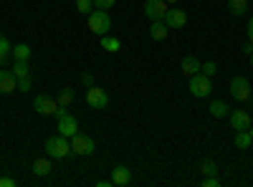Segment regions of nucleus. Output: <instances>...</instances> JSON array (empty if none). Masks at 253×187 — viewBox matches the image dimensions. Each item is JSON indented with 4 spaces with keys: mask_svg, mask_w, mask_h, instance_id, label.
<instances>
[{
    "mask_svg": "<svg viewBox=\"0 0 253 187\" xmlns=\"http://www.w3.org/2000/svg\"><path fill=\"white\" fill-rule=\"evenodd\" d=\"M56 121H58V134H63L66 139H71L76 132H79V121H76V116L74 114H69V109L66 107H58V112H56Z\"/></svg>",
    "mask_w": 253,
    "mask_h": 187,
    "instance_id": "f257e3e1",
    "label": "nucleus"
},
{
    "mask_svg": "<svg viewBox=\"0 0 253 187\" xmlns=\"http://www.w3.org/2000/svg\"><path fill=\"white\" fill-rule=\"evenodd\" d=\"M46 154H48L51 159H63V157L74 154V152H71V142H66V137H63V134L48 137V139H46Z\"/></svg>",
    "mask_w": 253,
    "mask_h": 187,
    "instance_id": "f03ea898",
    "label": "nucleus"
},
{
    "mask_svg": "<svg viewBox=\"0 0 253 187\" xmlns=\"http://www.w3.org/2000/svg\"><path fill=\"white\" fill-rule=\"evenodd\" d=\"M109 28H112V18H109V13L94 8V10L89 13V31L96 33V36H107Z\"/></svg>",
    "mask_w": 253,
    "mask_h": 187,
    "instance_id": "7ed1b4c3",
    "label": "nucleus"
},
{
    "mask_svg": "<svg viewBox=\"0 0 253 187\" xmlns=\"http://www.w3.org/2000/svg\"><path fill=\"white\" fill-rule=\"evenodd\" d=\"M187 89H190V94H193L195 99H205L210 91H213V84H210V76H205V74H195V76H190Z\"/></svg>",
    "mask_w": 253,
    "mask_h": 187,
    "instance_id": "20e7f679",
    "label": "nucleus"
},
{
    "mask_svg": "<svg viewBox=\"0 0 253 187\" xmlns=\"http://www.w3.org/2000/svg\"><path fill=\"white\" fill-rule=\"evenodd\" d=\"M71 152L79 154V157H91V154L96 152V144H94L91 137H84V134L76 132V134L71 137Z\"/></svg>",
    "mask_w": 253,
    "mask_h": 187,
    "instance_id": "39448f33",
    "label": "nucleus"
},
{
    "mask_svg": "<svg viewBox=\"0 0 253 187\" xmlns=\"http://www.w3.org/2000/svg\"><path fill=\"white\" fill-rule=\"evenodd\" d=\"M230 96H233L236 101H248L251 99V84H248V78L243 76H236V78H230Z\"/></svg>",
    "mask_w": 253,
    "mask_h": 187,
    "instance_id": "423d86ee",
    "label": "nucleus"
},
{
    "mask_svg": "<svg viewBox=\"0 0 253 187\" xmlns=\"http://www.w3.org/2000/svg\"><path fill=\"white\" fill-rule=\"evenodd\" d=\"M33 109H36L38 114H46V116H51V114H56V112H58V101H56L53 96L38 94V96L33 99Z\"/></svg>",
    "mask_w": 253,
    "mask_h": 187,
    "instance_id": "0eeeda50",
    "label": "nucleus"
},
{
    "mask_svg": "<svg viewBox=\"0 0 253 187\" xmlns=\"http://www.w3.org/2000/svg\"><path fill=\"white\" fill-rule=\"evenodd\" d=\"M167 10H170V5H167L165 0H147L144 3V15L150 20H165Z\"/></svg>",
    "mask_w": 253,
    "mask_h": 187,
    "instance_id": "6e6552de",
    "label": "nucleus"
},
{
    "mask_svg": "<svg viewBox=\"0 0 253 187\" xmlns=\"http://www.w3.org/2000/svg\"><path fill=\"white\" fill-rule=\"evenodd\" d=\"M86 104L91 109H107V104H109V94L99 89V86H89L86 91Z\"/></svg>",
    "mask_w": 253,
    "mask_h": 187,
    "instance_id": "1a4fd4ad",
    "label": "nucleus"
},
{
    "mask_svg": "<svg viewBox=\"0 0 253 187\" xmlns=\"http://www.w3.org/2000/svg\"><path fill=\"white\" fill-rule=\"evenodd\" d=\"M251 124H253V119H251V114H248L246 109L230 112V127H233L236 132H241V129H251Z\"/></svg>",
    "mask_w": 253,
    "mask_h": 187,
    "instance_id": "9d476101",
    "label": "nucleus"
},
{
    "mask_svg": "<svg viewBox=\"0 0 253 187\" xmlns=\"http://www.w3.org/2000/svg\"><path fill=\"white\" fill-rule=\"evenodd\" d=\"M18 91V78L10 69H0V94H13Z\"/></svg>",
    "mask_w": 253,
    "mask_h": 187,
    "instance_id": "9b49d317",
    "label": "nucleus"
},
{
    "mask_svg": "<svg viewBox=\"0 0 253 187\" xmlns=\"http://www.w3.org/2000/svg\"><path fill=\"white\" fill-rule=\"evenodd\" d=\"M165 23H167V28H182L187 23V15L180 8H170L165 15Z\"/></svg>",
    "mask_w": 253,
    "mask_h": 187,
    "instance_id": "f8f14e48",
    "label": "nucleus"
},
{
    "mask_svg": "<svg viewBox=\"0 0 253 187\" xmlns=\"http://www.w3.org/2000/svg\"><path fill=\"white\" fill-rule=\"evenodd\" d=\"M129 180H132V172L124 167V164H117V167L112 170V185H119V187H124V185H129Z\"/></svg>",
    "mask_w": 253,
    "mask_h": 187,
    "instance_id": "ddd939ff",
    "label": "nucleus"
},
{
    "mask_svg": "<svg viewBox=\"0 0 253 187\" xmlns=\"http://www.w3.org/2000/svg\"><path fill=\"white\" fill-rule=\"evenodd\" d=\"M33 175L36 177H46V175H51V170H53V164H51V159H48V154L46 157H38L36 162H33Z\"/></svg>",
    "mask_w": 253,
    "mask_h": 187,
    "instance_id": "4468645a",
    "label": "nucleus"
},
{
    "mask_svg": "<svg viewBox=\"0 0 253 187\" xmlns=\"http://www.w3.org/2000/svg\"><path fill=\"white\" fill-rule=\"evenodd\" d=\"M180 66H182V74H185L187 78L195 76V74H200V61H198L195 56H185Z\"/></svg>",
    "mask_w": 253,
    "mask_h": 187,
    "instance_id": "2eb2a0df",
    "label": "nucleus"
},
{
    "mask_svg": "<svg viewBox=\"0 0 253 187\" xmlns=\"http://www.w3.org/2000/svg\"><path fill=\"white\" fill-rule=\"evenodd\" d=\"M167 33H170V28H167L165 20H152V26H150V36H152V40H165Z\"/></svg>",
    "mask_w": 253,
    "mask_h": 187,
    "instance_id": "dca6fc26",
    "label": "nucleus"
},
{
    "mask_svg": "<svg viewBox=\"0 0 253 187\" xmlns=\"http://www.w3.org/2000/svg\"><path fill=\"white\" fill-rule=\"evenodd\" d=\"M101 48L109 51V53H117V51L122 48V40H119L117 36H109V33H107V36H101Z\"/></svg>",
    "mask_w": 253,
    "mask_h": 187,
    "instance_id": "f3484780",
    "label": "nucleus"
},
{
    "mask_svg": "<svg viewBox=\"0 0 253 187\" xmlns=\"http://www.w3.org/2000/svg\"><path fill=\"white\" fill-rule=\"evenodd\" d=\"M74 99H76V94L71 91V89H61L58 91V96H56V101H58V107H71V104H74Z\"/></svg>",
    "mask_w": 253,
    "mask_h": 187,
    "instance_id": "a211bd4d",
    "label": "nucleus"
},
{
    "mask_svg": "<svg viewBox=\"0 0 253 187\" xmlns=\"http://www.w3.org/2000/svg\"><path fill=\"white\" fill-rule=\"evenodd\" d=\"M251 144H253V139H251V132H248V129L236 132V147H238V150H248Z\"/></svg>",
    "mask_w": 253,
    "mask_h": 187,
    "instance_id": "6ab92c4d",
    "label": "nucleus"
},
{
    "mask_svg": "<svg viewBox=\"0 0 253 187\" xmlns=\"http://www.w3.org/2000/svg\"><path fill=\"white\" fill-rule=\"evenodd\" d=\"M228 10L233 15H246L248 10V0H228Z\"/></svg>",
    "mask_w": 253,
    "mask_h": 187,
    "instance_id": "aec40b11",
    "label": "nucleus"
},
{
    "mask_svg": "<svg viewBox=\"0 0 253 187\" xmlns=\"http://www.w3.org/2000/svg\"><path fill=\"white\" fill-rule=\"evenodd\" d=\"M13 76L15 78H26L28 76V61H20V58H15V64H13Z\"/></svg>",
    "mask_w": 253,
    "mask_h": 187,
    "instance_id": "412c9836",
    "label": "nucleus"
},
{
    "mask_svg": "<svg viewBox=\"0 0 253 187\" xmlns=\"http://www.w3.org/2000/svg\"><path fill=\"white\" fill-rule=\"evenodd\" d=\"M13 56L20 58V61H28V58H31V46H28V43H18V46H13Z\"/></svg>",
    "mask_w": 253,
    "mask_h": 187,
    "instance_id": "4be33fe9",
    "label": "nucleus"
},
{
    "mask_svg": "<svg viewBox=\"0 0 253 187\" xmlns=\"http://www.w3.org/2000/svg\"><path fill=\"white\" fill-rule=\"evenodd\" d=\"M208 109H210V114H213V116H228V104L225 101H213Z\"/></svg>",
    "mask_w": 253,
    "mask_h": 187,
    "instance_id": "5701e85b",
    "label": "nucleus"
},
{
    "mask_svg": "<svg viewBox=\"0 0 253 187\" xmlns=\"http://www.w3.org/2000/svg\"><path fill=\"white\" fill-rule=\"evenodd\" d=\"M8 53H13L10 40H8V38H0V66H5V58H8Z\"/></svg>",
    "mask_w": 253,
    "mask_h": 187,
    "instance_id": "b1692460",
    "label": "nucleus"
},
{
    "mask_svg": "<svg viewBox=\"0 0 253 187\" xmlns=\"http://www.w3.org/2000/svg\"><path fill=\"white\" fill-rule=\"evenodd\" d=\"M200 172H203V175H218V164H215L213 159H205V162L200 164Z\"/></svg>",
    "mask_w": 253,
    "mask_h": 187,
    "instance_id": "393cba45",
    "label": "nucleus"
},
{
    "mask_svg": "<svg viewBox=\"0 0 253 187\" xmlns=\"http://www.w3.org/2000/svg\"><path fill=\"white\" fill-rule=\"evenodd\" d=\"M76 10L84 13V15H89L94 10V0H76Z\"/></svg>",
    "mask_w": 253,
    "mask_h": 187,
    "instance_id": "a878e982",
    "label": "nucleus"
},
{
    "mask_svg": "<svg viewBox=\"0 0 253 187\" xmlns=\"http://www.w3.org/2000/svg\"><path fill=\"white\" fill-rule=\"evenodd\" d=\"M215 71H218V66L213 64V61H208V64H200V74H205V76H215Z\"/></svg>",
    "mask_w": 253,
    "mask_h": 187,
    "instance_id": "bb28decb",
    "label": "nucleus"
},
{
    "mask_svg": "<svg viewBox=\"0 0 253 187\" xmlns=\"http://www.w3.org/2000/svg\"><path fill=\"white\" fill-rule=\"evenodd\" d=\"M218 185H220V180L215 175H205L203 177V187H218Z\"/></svg>",
    "mask_w": 253,
    "mask_h": 187,
    "instance_id": "cd10ccee",
    "label": "nucleus"
},
{
    "mask_svg": "<svg viewBox=\"0 0 253 187\" xmlns=\"http://www.w3.org/2000/svg\"><path fill=\"white\" fill-rule=\"evenodd\" d=\"M114 3H117V0H94V8H99V10H109Z\"/></svg>",
    "mask_w": 253,
    "mask_h": 187,
    "instance_id": "c85d7f7f",
    "label": "nucleus"
},
{
    "mask_svg": "<svg viewBox=\"0 0 253 187\" xmlns=\"http://www.w3.org/2000/svg\"><path fill=\"white\" fill-rule=\"evenodd\" d=\"M18 91H31V76H26V78H18Z\"/></svg>",
    "mask_w": 253,
    "mask_h": 187,
    "instance_id": "c756f323",
    "label": "nucleus"
},
{
    "mask_svg": "<svg viewBox=\"0 0 253 187\" xmlns=\"http://www.w3.org/2000/svg\"><path fill=\"white\" fill-rule=\"evenodd\" d=\"M81 84L86 86V89L94 86V74H89V71H86V74H81Z\"/></svg>",
    "mask_w": 253,
    "mask_h": 187,
    "instance_id": "7c9ffc66",
    "label": "nucleus"
},
{
    "mask_svg": "<svg viewBox=\"0 0 253 187\" xmlns=\"http://www.w3.org/2000/svg\"><path fill=\"white\" fill-rule=\"evenodd\" d=\"M0 187H15V180H10V177H0Z\"/></svg>",
    "mask_w": 253,
    "mask_h": 187,
    "instance_id": "2f4dec72",
    "label": "nucleus"
},
{
    "mask_svg": "<svg viewBox=\"0 0 253 187\" xmlns=\"http://www.w3.org/2000/svg\"><path fill=\"white\" fill-rule=\"evenodd\" d=\"M248 43L253 46V18L248 20Z\"/></svg>",
    "mask_w": 253,
    "mask_h": 187,
    "instance_id": "473e14b6",
    "label": "nucleus"
},
{
    "mask_svg": "<svg viewBox=\"0 0 253 187\" xmlns=\"http://www.w3.org/2000/svg\"><path fill=\"white\" fill-rule=\"evenodd\" d=\"M109 185H112V180H99L96 182V187H109Z\"/></svg>",
    "mask_w": 253,
    "mask_h": 187,
    "instance_id": "72a5a7b5",
    "label": "nucleus"
},
{
    "mask_svg": "<svg viewBox=\"0 0 253 187\" xmlns=\"http://www.w3.org/2000/svg\"><path fill=\"white\" fill-rule=\"evenodd\" d=\"M251 51H253V46H251L248 40H246V46H243V53H246V56H251Z\"/></svg>",
    "mask_w": 253,
    "mask_h": 187,
    "instance_id": "f704fd0d",
    "label": "nucleus"
},
{
    "mask_svg": "<svg viewBox=\"0 0 253 187\" xmlns=\"http://www.w3.org/2000/svg\"><path fill=\"white\" fill-rule=\"evenodd\" d=\"M165 3H167V5H175V3H180V0H165Z\"/></svg>",
    "mask_w": 253,
    "mask_h": 187,
    "instance_id": "c9c22d12",
    "label": "nucleus"
},
{
    "mask_svg": "<svg viewBox=\"0 0 253 187\" xmlns=\"http://www.w3.org/2000/svg\"><path fill=\"white\" fill-rule=\"evenodd\" d=\"M248 58H251V66H253V51H251V56H248Z\"/></svg>",
    "mask_w": 253,
    "mask_h": 187,
    "instance_id": "e433bc0d",
    "label": "nucleus"
},
{
    "mask_svg": "<svg viewBox=\"0 0 253 187\" xmlns=\"http://www.w3.org/2000/svg\"><path fill=\"white\" fill-rule=\"evenodd\" d=\"M248 132H251V139H253V124H251V129H248Z\"/></svg>",
    "mask_w": 253,
    "mask_h": 187,
    "instance_id": "4c0bfd02",
    "label": "nucleus"
},
{
    "mask_svg": "<svg viewBox=\"0 0 253 187\" xmlns=\"http://www.w3.org/2000/svg\"><path fill=\"white\" fill-rule=\"evenodd\" d=\"M0 38H3V33H0Z\"/></svg>",
    "mask_w": 253,
    "mask_h": 187,
    "instance_id": "58836bf2",
    "label": "nucleus"
}]
</instances>
